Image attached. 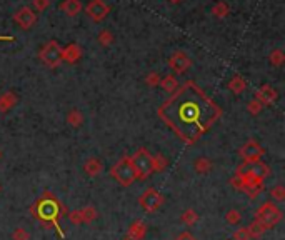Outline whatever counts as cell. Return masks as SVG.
Masks as SVG:
<instances>
[{
	"mask_svg": "<svg viewBox=\"0 0 285 240\" xmlns=\"http://www.w3.org/2000/svg\"><path fill=\"white\" fill-rule=\"evenodd\" d=\"M255 98H257L262 105H272V104L277 102L278 92H277L272 85H262L260 89L257 90Z\"/></svg>",
	"mask_w": 285,
	"mask_h": 240,
	"instance_id": "7c38bea8",
	"label": "cell"
},
{
	"mask_svg": "<svg viewBox=\"0 0 285 240\" xmlns=\"http://www.w3.org/2000/svg\"><path fill=\"white\" fill-rule=\"evenodd\" d=\"M169 67H170V70L175 73H185L192 67V58L187 55V52L175 50L169 57Z\"/></svg>",
	"mask_w": 285,
	"mask_h": 240,
	"instance_id": "ba28073f",
	"label": "cell"
},
{
	"mask_svg": "<svg viewBox=\"0 0 285 240\" xmlns=\"http://www.w3.org/2000/svg\"><path fill=\"white\" fill-rule=\"evenodd\" d=\"M84 172H85V175H89V177H98L100 173L104 172V162L100 158H97V157H90L85 160V164H84Z\"/></svg>",
	"mask_w": 285,
	"mask_h": 240,
	"instance_id": "5bb4252c",
	"label": "cell"
},
{
	"mask_svg": "<svg viewBox=\"0 0 285 240\" xmlns=\"http://www.w3.org/2000/svg\"><path fill=\"white\" fill-rule=\"evenodd\" d=\"M85 10H87V15L94 20V22H102V20L109 15L110 7L105 4L104 0H92Z\"/></svg>",
	"mask_w": 285,
	"mask_h": 240,
	"instance_id": "8fae6325",
	"label": "cell"
},
{
	"mask_svg": "<svg viewBox=\"0 0 285 240\" xmlns=\"http://www.w3.org/2000/svg\"><path fill=\"white\" fill-rule=\"evenodd\" d=\"M270 197L275 200V202H283L285 200V187L282 184H277L275 187H272Z\"/></svg>",
	"mask_w": 285,
	"mask_h": 240,
	"instance_id": "f546056e",
	"label": "cell"
},
{
	"mask_svg": "<svg viewBox=\"0 0 285 240\" xmlns=\"http://www.w3.org/2000/svg\"><path fill=\"white\" fill-rule=\"evenodd\" d=\"M12 240H30V233L25 227H17V229L12 232Z\"/></svg>",
	"mask_w": 285,
	"mask_h": 240,
	"instance_id": "4dcf8cb0",
	"label": "cell"
},
{
	"mask_svg": "<svg viewBox=\"0 0 285 240\" xmlns=\"http://www.w3.org/2000/svg\"><path fill=\"white\" fill-rule=\"evenodd\" d=\"M97 217H98L97 209L89 205V207H84V209H77L74 212H70L69 220L75 225H82V224H92Z\"/></svg>",
	"mask_w": 285,
	"mask_h": 240,
	"instance_id": "9c48e42d",
	"label": "cell"
},
{
	"mask_svg": "<svg viewBox=\"0 0 285 240\" xmlns=\"http://www.w3.org/2000/svg\"><path fill=\"white\" fill-rule=\"evenodd\" d=\"M232 240H250L247 229H245V227H240V229H237L234 232V237H232Z\"/></svg>",
	"mask_w": 285,
	"mask_h": 240,
	"instance_id": "e575fe53",
	"label": "cell"
},
{
	"mask_svg": "<svg viewBox=\"0 0 285 240\" xmlns=\"http://www.w3.org/2000/svg\"><path fill=\"white\" fill-rule=\"evenodd\" d=\"M0 157H2V152H0Z\"/></svg>",
	"mask_w": 285,
	"mask_h": 240,
	"instance_id": "f35d334b",
	"label": "cell"
},
{
	"mask_svg": "<svg viewBox=\"0 0 285 240\" xmlns=\"http://www.w3.org/2000/svg\"><path fill=\"white\" fill-rule=\"evenodd\" d=\"M225 222H227L229 225H238L242 222V213L240 210H237V209H230L227 210V213H225Z\"/></svg>",
	"mask_w": 285,
	"mask_h": 240,
	"instance_id": "4316f807",
	"label": "cell"
},
{
	"mask_svg": "<svg viewBox=\"0 0 285 240\" xmlns=\"http://www.w3.org/2000/svg\"><path fill=\"white\" fill-rule=\"evenodd\" d=\"M227 87H229V90L232 93H235V95H240V93H243L245 89H247V80H245L243 77H240V75H234V77L229 80Z\"/></svg>",
	"mask_w": 285,
	"mask_h": 240,
	"instance_id": "ac0fdd59",
	"label": "cell"
},
{
	"mask_svg": "<svg viewBox=\"0 0 285 240\" xmlns=\"http://www.w3.org/2000/svg\"><path fill=\"white\" fill-rule=\"evenodd\" d=\"M82 57V49L77 44H69L67 47H62V62L77 64Z\"/></svg>",
	"mask_w": 285,
	"mask_h": 240,
	"instance_id": "4fadbf2b",
	"label": "cell"
},
{
	"mask_svg": "<svg viewBox=\"0 0 285 240\" xmlns=\"http://www.w3.org/2000/svg\"><path fill=\"white\" fill-rule=\"evenodd\" d=\"M169 2H170V4H180L182 0H169Z\"/></svg>",
	"mask_w": 285,
	"mask_h": 240,
	"instance_id": "8d00e7d4",
	"label": "cell"
},
{
	"mask_svg": "<svg viewBox=\"0 0 285 240\" xmlns=\"http://www.w3.org/2000/svg\"><path fill=\"white\" fill-rule=\"evenodd\" d=\"M174 240H198V238L192 232H182V233H178Z\"/></svg>",
	"mask_w": 285,
	"mask_h": 240,
	"instance_id": "d590c367",
	"label": "cell"
},
{
	"mask_svg": "<svg viewBox=\"0 0 285 240\" xmlns=\"http://www.w3.org/2000/svg\"><path fill=\"white\" fill-rule=\"evenodd\" d=\"M270 169L267 164H263L262 160H257V162H243L237 169V175L240 177H249V178H258L265 180L269 177Z\"/></svg>",
	"mask_w": 285,
	"mask_h": 240,
	"instance_id": "5b68a950",
	"label": "cell"
},
{
	"mask_svg": "<svg viewBox=\"0 0 285 240\" xmlns=\"http://www.w3.org/2000/svg\"><path fill=\"white\" fill-rule=\"evenodd\" d=\"M247 110H249V113H252V115H258V113L263 110V105L258 102L257 98H252L247 104Z\"/></svg>",
	"mask_w": 285,
	"mask_h": 240,
	"instance_id": "1f68e13d",
	"label": "cell"
},
{
	"mask_svg": "<svg viewBox=\"0 0 285 240\" xmlns=\"http://www.w3.org/2000/svg\"><path fill=\"white\" fill-rule=\"evenodd\" d=\"M245 229H247V232H249V237H250V240H254V238H260L262 235L267 230L263 229V225L262 224H258L257 220H254V222L252 224H249L247 227H245Z\"/></svg>",
	"mask_w": 285,
	"mask_h": 240,
	"instance_id": "603a6c76",
	"label": "cell"
},
{
	"mask_svg": "<svg viewBox=\"0 0 285 240\" xmlns=\"http://www.w3.org/2000/svg\"><path fill=\"white\" fill-rule=\"evenodd\" d=\"M18 102V97L14 92H5L0 95V113H9Z\"/></svg>",
	"mask_w": 285,
	"mask_h": 240,
	"instance_id": "2e32d148",
	"label": "cell"
},
{
	"mask_svg": "<svg viewBox=\"0 0 285 240\" xmlns=\"http://www.w3.org/2000/svg\"><path fill=\"white\" fill-rule=\"evenodd\" d=\"M14 22L21 27L22 30H29L37 24V13L30 7H22L14 13Z\"/></svg>",
	"mask_w": 285,
	"mask_h": 240,
	"instance_id": "30bf717a",
	"label": "cell"
},
{
	"mask_svg": "<svg viewBox=\"0 0 285 240\" xmlns=\"http://www.w3.org/2000/svg\"><path fill=\"white\" fill-rule=\"evenodd\" d=\"M160 73L158 72H150L147 77H145V84H147L149 87H157L158 84H160Z\"/></svg>",
	"mask_w": 285,
	"mask_h": 240,
	"instance_id": "d6a6232c",
	"label": "cell"
},
{
	"mask_svg": "<svg viewBox=\"0 0 285 240\" xmlns=\"http://www.w3.org/2000/svg\"><path fill=\"white\" fill-rule=\"evenodd\" d=\"M212 167H214V164L209 157H197L194 160V170L198 175H207V173H210Z\"/></svg>",
	"mask_w": 285,
	"mask_h": 240,
	"instance_id": "d6986e66",
	"label": "cell"
},
{
	"mask_svg": "<svg viewBox=\"0 0 285 240\" xmlns=\"http://www.w3.org/2000/svg\"><path fill=\"white\" fill-rule=\"evenodd\" d=\"M282 217H283L282 210L278 209L274 202H263L255 210V218L254 220H257L258 224H262L265 230H269V229H274L275 225L280 224Z\"/></svg>",
	"mask_w": 285,
	"mask_h": 240,
	"instance_id": "7a4b0ae2",
	"label": "cell"
},
{
	"mask_svg": "<svg viewBox=\"0 0 285 240\" xmlns=\"http://www.w3.org/2000/svg\"><path fill=\"white\" fill-rule=\"evenodd\" d=\"M269 62L274 65V67H282L283 62H285V53L280 49L272 50L270 55H269Z\"/></svg>",
	"mask_w": 285,
	"mask_h": 240,
	"instance_id": "f1b7e54d",
	"label": "cell"
},
{
	"mask_svg": "<svg viewBox=\"0 0 285 240\" xmlns=\"http://www.w3.org/2000/svg\"><path fill=\"white\" fill-rule=\"evenodd\" d=\"M38 57H40V60L47 67L55 69V67H58L62 62V47L58 45V42H55V40H49V42L40 49Z\"/></svg>",
	"mask_w": 285,
	"mask_h": 240,
	"instance_id": "277c9868",
	"label": "cell"
},
{
	"mask_svg": "<svg viewBox=\"0 0 285 240\" xmlns=\"http://www.w3.org/2000/svg\"><path fill=\"white\" fill-rule=\"evenodd\" d=\"M164 195L158 190H155V189H147L145 190L142 195H140V198H138V204L142 205V209L145 210V212H149V213H154V212H157L158 209H160V207L164 205Z\"/></svg>",
	"mask_w": 285,
	"mask_h": 240,
	"instance_id": "8992f818",
	"label": "cell"
},
{
	"mask_svg": "<svg viewBox=\"0 0 285 240\" xmlns=\"http://www.w3.org/2000/svg\"><path fill=\"white\" fill-rule=\"evenodd\" d=\"M212 13H214L215 17H218V18H223V17H227L229 13H230V7H229V4L227 2H217L214 7H212Z\"/></svg>",
	"mask_w": 285,
	"mask_h": 240,
	"instance_id": "d4e9b609",
	"label": "cell"
},
{
	"mask_svg": "<svg viewBox=\"0 0 285 240\" xmlns=\"http://www.w3.org/2000/svg\"><path fill=\"white\" fill-rule=\"evenodd\" d=\"M152 160H154V155H152L145 147H140V149L135 150L134 155L130 157L132 167H134V170H135V177L138 180H147L152 173H154Z\"/></svg>",
	"mask_w": 285,
	"mask_h": 240,
	"instance_id": "6da1fadb",
	"label": "cell"
},
{
	"mask_svg": "<svg viewBox=\"0 0 285 240\" xmlns=\"http://www.w3.org/2000/svg\"><path fill=\"white\" fill-rule=\"evenodd\" d=\"M60 10L67 17H75L82 10V2L80 0H64L60 4Z\"/></svg>",
	"mask_w": 285,
	"mask_h": 240,
	"instance_id": "e0dca14e",
	"label": "cell"
},
{
	"mask_svg": "<svg viewBox=\"0 0 285 240\" xmlns=\"http://www.w3.org/2000/svg\"><path fill=\"white\" fill-rule=\"evenodd\" d=\"M145 235H147V225H145L142 220H135V222L130 224L129 232H127V237L130 240H144Z\"/></svg>",
	"mask_w": 285,
	"mask_h": 240,
	"instance_id": "9a60e30c",
	"label": "cell"
},
{
	"mask_svg": "<svg viewBox=\"0 0 285 240\" xmlns=\"http://www.w3.org/2000/svg\"><path fill=\"white\" fill-rule=\"evenodd\" d=\"M110 177L115 178L118 182V185H122V187H130L132 184L135 182V180H137L135 170H134V167H132V162H130L129 155L122 157L114 167H112V169H110Z\"/></svg>",
	"mask_w": 285,
	"mask_h": 240,
	"instance_id": "3957f363",
	"label": "cell"
},
{
	"mask_svg": "<svg viewBox=\"0 0 285 240\" xmlns=\"http://www.w3.org/2000/svg\"><path fill=\"white\" fill-rule=\"evenodd\" d=\"M42 215H38L42 220H50L57 217V204L55 202H45V205L40 210Z\"/></svg>",
	"mask_w": 285,
	"mask_h": 240,
	"instance_id": "cb8c5ba5",
	"label": "cell"
},
{
	"mask_svg": "<svg viewBox=\"0 0 285 240\" xmlns=\"http://www.w3.org/2000/svg\"><path fill=\"white\" fill-rule=\"evenodd\" d=\"M114 40H115L114 33H112L110 30H107V29L100 30V32H98V35H97V42L100 44L102 47H109V45H112V44H114Z\"/></svg>",
	"mask_w": 285,
	"mask_h": 240,
	"instance_id": "484cf974",
	"label": "cell"
},
{
	"mask_svg": "<svg viewBox=\"0 0 285 240\" xmlns=\"http://www.w3.org/2000/svg\"><path fill=\"white\" fill-rule=\"evenodd\" d=\"M32 5L37 12H45L50 7V0H32Z\"/></svg>",
	"mask_w": 285,
	"mask_h": 240,
	"instance_id": "836d02e7",
	"label": "cell"
},
{
	"mask_svg": "<svg viewBox=\"0 0 285 240\" xmlns=\"http://www.w3.org/2000/svg\"><path fill=\"white\" fill-rule=\"evenodd\" d=\"M152 165H154V173L164 172L165 169H167L169 160H167V157H164L162 153H157V155H154V160H152Z\"/></svg>",
	"mask_w": 285,
	"mask_h": 240,
	"instance_id": "83f0119b",
	"label": "cell"
},
{
	"mask_svg": "<svg viewBox=\"0 0 285 240\" xmlns=\"http://www.w3.org/2000/svg\"><path fill=\"white\" fill-rule=\"evenodd\" d=\"M265 153V149L257 142V140H247L238 150V155L243 160V162H257V160H262Z\"/></svg>",
	"mask_w": 285,
	"mask_h": 240,
	"instance_id": "52a82bcc",
	"label": "cell"
},
{
	"mask_svg": "<svg viewBox=\"0 0 285 240\" xmlns=\"http://www.w3.org/2000/svg\"><path fill=\"white\" fill-rule=\"evenodd\" d=\"M158 85H160L167 93H174L177 90V87H178V80L175 78V75L169 73V75H165V77L160 78V84Z\"/></svg>",
	"mask_w": 285,
	"mask_h": 240,
	"instance_id": "44dd1931",
	"label": "cell"
},
{
	"mask_svg": "<svg viewBox=\"0 0 285 240\" xmlns=\"http://www.w3.org/2000/svg\"><path fill=\"white\" fill-rule=\"evenodd\" d=\"M84 113L78 110V109H72L67 113V124L72 127V129H78V127H82L84 124Z\"/></svg>",
	"mask_w": 285,
	"mask_h": 240,
	"instance_id": "ffe728a7",
	"label": "cell"
},
{
	"mask_svg": "<svg viewBox=\"0 0 285 240\" xmlns=\"http://www.w3.org/2000/svg\"><path fill=\"white\" fill-rule=\"evenodd\" d=\"M0 192H2V184H0Z\"/></svg>",
	"mask_w": 285,
	"mask_h": 240,
	"instance_id": "74e56055",
	"label": "cell"
},
{
	"mask_svg": "<svg viewBox=\"0 0 285 240\" xmlns=\"http://www.w3.org/2000/svg\"><path fill=\"white\" fill-rule=\"evenodd\" d=\"M198 218H200V217H198L197 210H194V209H185L180 213V222L185 224L187 227H194L198 222Z\"/></svg>",
	"mask_w": 285,
	"mask_h": 240,
	"instance_id": "7402d4cb",
	"label": "cell"
}]
</instances>
